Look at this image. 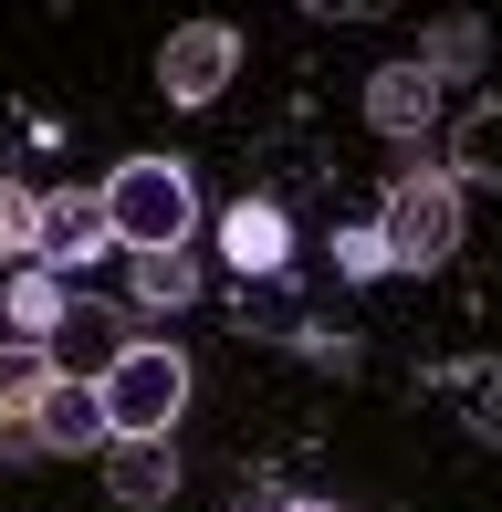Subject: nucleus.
I'll use <instances>...</instances> for the list:
<instances>
[{"label": "nucleus", "instance_id": "nucleus-3", "mask_svg": "<svg viewBox=\"0 0 502 512\" xmlns=\"http://www.w3.org/2000/svg\"><path fill=\"white\" fill-rule=\"evenodd\" d=\"M95 398H105V439H168L178 408H189V356L178 345H126L95 377Z\"/></svg>", "mask_w": 502, "mask_h": 512}, {"label": "nucleus", "instance_id": "nucleus-2", "mask_svg": "<svg viewBox=\"0 0 502 512\" xmlns=\"http://www.w3.org/2000/svg\"><path fill=\"white\" fill-rule=\"evenodd\" d=\"M377 251L387 272H440L450 251H461V189H450V168H398L377 199Z\"/></svg>", "mask_w": 502, "mask_h": 512}, {"label": "nucleus", "instance_id": "nucleus-4", "mask_svg": "<svg viewBox=\"0 0 502 512\" xmlns=\"http://www.w3.org/2000/svg\"><path fill=\"white\" fill-rule=\"evenodd\" d=\"M231 74H241V32L231 21H178L168 53H157V95L168 105H220Z\"/></svg>", "mask_w": 502, "mask_h": 512}, {"label": "nucleus", "instance_id": "nucleus-1", "mask_svg": "<svg viewBox=\"0 0 502 512\" xmlns=\"http://www.w3.org/2000/svg\"><path fill=\"white\" fill-rule=\"evenodd\" d=\"M95 199H105V230H116L126 262L136 251H189V230H199V178L178 157H126Z\"/></svg>", "mask_w": 502, "mask_h": 512}, {"label": "nucleus", "instance_id": "nucleus-12", "mask_svg": "<svg viewBox=\"0 0 502 512\" xmlns=\"http://www.w3.org/2000/svg\"><path fill=\"white\" fill-rule=\"evenodd\" d=\"M450 189H502V95L450 115Z\"/></svg>", "mask_w": 502, "mask_h": 512}, {"label": "nucleus", "instance_id": "nucleus-5", "mask_svg": "<svg viewBox=\"0 0 502 512\" xmlns=\"http://www.w3.org/2000/svg\"><path fill=\"white\" fill-rule=\"evenodd\" d=\"M21 460H84V450H116V439H105V398L84 377H53L42 387V408L21 418V439H11Z\"/></svg>", "mask_w": 502, "mask_h": 512}, {"label": "nucleus", "instance_id": "nucleus-14", "mask_svg": "<svg viewBox=\"0 0 502 512\" xmlns=\"http://www.w3.org/2000/svg\"><path fill=\"white\" fill-rule=\"evenodd\" d=\"M63 314H74V283H63V272H21V283H11V324H21V345H53V324Z\"/></svg>", "mask_w": 502, "mask_h": 512}, {"label": "nucleus", "instance_id": "nucleus-6", "mask_svg": "<svg viewBox=\"0 0 502 512\" xmlns=\"http://www.w3.org/2000/svg\"><path fill=\"white\" fill-rule=\"evenodd\" d=\"M105 251H116V230H105V199L95 189H42V230H32V262L42 272H95Z\"/></svg>", "mask_w": 502, "mask_h": 512}, {"label": "nucleus", "instance_id": "nucleus-18", "mask_svg": "<svg viewBox=\"0 0 502 512\" xmlns=\"http://www.w3.org/2000/svg\"><path fill=\"white\" fill-rule=\"evenodd\" d=\"M283 512H346V502H283Z\"/></svg>", "mask_w": 502, "mask_h": 512}, {"label": "nucleus", "instance_id": "nucleus-9", "mask_svg": "<svg viewBox=\"0 0 502 512\" xmlns=\"http://www.w3.org/2000/svg\"><path fill=\"white\" fill-rule=\"evenodd\" d=\"M105 492H116L126 512L178 502V450H168V439H116V450H105Z\"/></svg>", "mask_w": 502, "mask_h": 512}, {"label": "nucleus", "instance_id": "nucleus-11", "mask_svg": "<svg viewBox=\"0 0 502 512\" xmlns=\"http://www.w3.org/2000/svg\"><path fill=\"white\" fill-rule=\"evenodd\" d=\"M220 251H231V272L272 283V272L293 262V220H283L272 199H241V209H231V230H220Z\"/></svg>", "mask_w": 502, "mask_h": 512}, {"label": "nucleus", "instance_id": "nucleus-8", "mask_svg": "<svg viewBox=\"0 0 502 512\" xmlns=\"http://www.w3.org/2000/svg\"><path fill=\"white\" fill-rule=\"evenodd\" d=\"M42 356H53V377H84V387H95L105 366L126 356V324H116V304H84V293H74V314L53 324V345H42Z\"/></svg>", "mask_w": 502, "mask_h": 512}, {"label": "nucleus", "instance_id": "nucleus-15", "mask_svg": "<svg viewBox=\"0 0 502 512\" xmlns=\"http://www.w3.org/2000/svg\"><path fill=\"white\" fill-rule=\"evenodd\" d=\"M136 304H157V314H178V304H189V293H199V272H189V251H136Z\"/></svg>", "mask_w": 502, "mask_h": 512}, {"label": "nucleus", "instance_id": "nucleus-13", "mask_svg": "<svg viewBox=\"0 0 502 512\" xmlns=\"http://www.w3.org/2000/svg\"><path fill=\"white\" fill-rule=\"evenodd\" d=\"M42 387H53V356H42V345H0V439H21V418L42 408Z\"/></svg>", "mask_w": 502, "mask_h": 512}, {"label": "nucleus", "instance_id": "nucleus-7", "mask_svg": "<svg viewBox=\"0 0 502 512\" xmlns=\"http://www.w3.org/2000/svg\"><path fill=\"white\" fill-rule=\"evenodd\" d=\"M367 126L387 136V147L429 136V126H440V84H429L419 63H377V74H367Z\"/></svg>", "mask_w": 502, "mask_h": 512}, {"label": "nucleus", "instance_id": "nucleus-16", "mask_svg": "<svg viewBox=\"0 0 502 512\" xmlns=\"http://www.w3.org/2000/svg\"><path fill=\"white\" fill-rule=\"evenodd\" d=\"M32 230H42V189L0 178V262H32Z\"/></svg>", "mask_w": 502, "mask_h": 512}, {"label": "nucleus", "instance_id": "nucleus-17", "mask_svg": "<svg viewBox=\"0 0 502 512\" xmlns=\"http://www.w3.org/2000/svg\"><path fill=\"white\" fill-rule=\"evenodd\" d=\"M335 272H346V283H387V251H377V220L335 230Z\"/></svg>", "mask_w": 502, "mask_h": 512}, {"label": "nucleus", "instance_id": "nucleus-10", "mask_svg": "<svg viewBox=\"0 0 502 512\" xmlns=\"http://www.w3.org/2000/svg\"><path fill=\"white\" fill-rule=\"evenodd\" d=\"M482 53H492L482 11H440V21L419 32V53H408V63H419V74H429V84L450 95V84H471V74H482Z\"/></svg>", "mask_w": 502, "mask_h": 512}]
</instances>
